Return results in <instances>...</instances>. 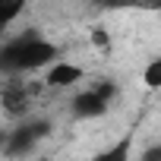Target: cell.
Returning <instances> with one entry per match:
<instances>
[{
  "mask_svg": "<svg viewBox=\"0 0 161 161\" xmlns=\"http://www.w3.org/2000/svg\"><path fill=\"white\" fill-rule=\"evenodd\" d=\"M60 57L57 44L38 38V35H22L7 44H0V73H32L44 69Z\"/></svg>",
  "mask_w": 161,
  "mask_h": 161,
  "instance_id": "6da1fadb",
  "label": "cell"
},
{
  "mask_svg": "<svg viewBox=\"0 0 161 161\" xmlns=\"http://www.w3.org/2000/svg\"><path fill=\"white\" fill-rule=\"evenodd\" d=\"M47 133H51V120H25V123H19L7 133L0 152H7L10 158H19V155L32 152V145H38Z\"/></svg>",
  "mask_w": 161,
  "mask_h": 161,
  "instance_id": "7a4b0ae2",
  "label": "cell"
},
{
  "mask_svg": "<svg viewBox=\"0 0 161 161\" xmlns=\"http://www.w3.org/2000/svg\"><path fill=\"white\" fill-rule=\"evenodd\" d=\"M108 108H111V101H108V98H101L95 89L79 92V95H73V101H69V111H73V117H79V120L104 117V114H108Z\"/></svg>",
  "mask_w": 161,
  "mask_h": 161,
  "instance_id": "3957f363",
  "label": "cell"
},
{
  "mask_svg": "<svg viewBox=\"0 0 161 161\" xmlns=\"http://www.w3.org/2000/svg\"><path fill=\"white\" fill-rule=\"evenodd\" d=\"M79 79H82V69H79L76 63H66V60H54L47 66V76H44V82L51 89H66V86H76Z\"/></svg>",
  "mask_w": 161,
  "mask_h": 161,
  "instance_id": "277c9868",
  "label": "cell"
},
{
  "mask_svg": "<svg viewBox=\"0 0 161 161\" xmlns=\"http://www.w3.org/2000/svg\"><path fill=\"white\" fill-rule=\"evenodd\" d=\"M29 98H32V89H22L16 82L3 86V92H0V104H3V111L10 117H22L29 111Z\"/></svg>",
  "mask_w": 161,
  "mask_h": 161,
  "instance_id": "5b68a950",
  "label": "cell"
},
{
  "mask_svg": "<svg viewBox=\"0 0 161 161\" xmlns=\"http://www.w3.org/2000/svg\"><path fill=\"white\" fill-rule=\"evenodd\" d=\"M133 158V133H126V136H120L111 148H104V152H98L92 161H130Z\"/></svg>",
  "mask_w": 161,
  "mask_h": 161,
  "instance_id": "8992f818",
  "label": "cell"
},
{
  "mask_svg": "<svg viewBox=\"0 0 161 161\" xmlns=\"http://www.w3.org/2000/svg\"><path fill=\"white\" fill-rule=\"evenodd\" d=\"M25 3H29V0H0V32L25 10Z\"/></svg>",
  "mask_w": 161,
  "mask_h": 161,
  "instance_id": "52a82bcc",
  "label": "cell"
},
{
  "mask_svg": "<svg viewBox=\"0 0 161 161\" xmlns=\"http://www.w3.org/2000/svg\"><path fill=\"white\" fill-rule=\"evenodd\" d=\"M142 79H145V86H148V89H161V60H152V63L145 66Z\"/></svg>",
  "mask_w": 161,
  "mask_h": 161,
  "instance_id": "ba28073f",
  "label": "cell"
},
{
  "mask_svg": "<svg viewBox=\"0 0 161 161\" xmlns=\"http://www.w3.org/2000/svg\"><path fill=\"white\" fill-rule=\"evenodd\" d=\"M98 7H158L161 0H95Z\"/></svg>",
  "mask_w": 161,
  "mask_h": 161,
  "instance_id": "9c48e42d",
  "label": "cell"
},
{
  "mask_svg": "<svg viewBox=\"0 0 161 161\" xmlns=\"http://www.w3.org/2000/svg\"><path fill=\"white\" fill-rule=\"evenodd\" d=\"M92 44H95L98 51H108V47H111V35H108L104 29H95V32H92Z\"/></svg>",
  "mask_w": 161,
  "mask_h": 161,
  "instance_id": "30bf717a",
  "label": "cell"
},
{
  "mask_svg": "<svg viewBox=\"0 0 161 161\" xmlns=\"http://www.w3.org/2000/svg\"><path fill=\"white\" fill-rule=\"evenodd\" d=\"M139 161H161V145H148V148L142 152Z\"/></svg>",
  "mask_w": 161,
  "mask_h": 161,
  "instance_id": "8fae6325",
  "label": "cell"
},
{
  "mask_svg": "<svg viewBox=\"0 0 161 161\" xmlns=\"http://www.w3.org/2000/svg\"><path fill=\"white\" fill-rule=\"evenodd\" d=\"M3 139H7V133H3V130H0V148H3Z\"/></svg>",
  "mask_w": 161,
  "mask_h": 161,
  "instance_id": "7c38bea8",
  "label": "cell"
},
{
  "mask_svg": "<svg viewBox=\"0 0 161 161\" xmlns=\"http://www.w3.org/2000/svg\"><path fill=\"white\" fill-rule=\"evenodd\" d=\"M35 161H51V158H35Z\"/></svg>",
  "mask_w": 161,
  "mask_h": 161,
  "instance_id": "4fadbf2b",
  "label": "cell"
}]
</instances>
